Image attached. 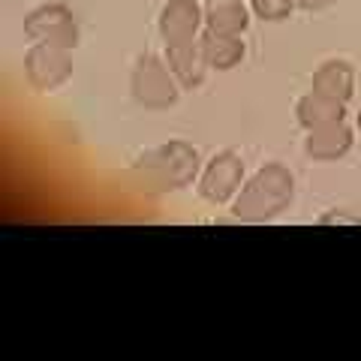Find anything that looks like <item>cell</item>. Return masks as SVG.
Segmentation results:
<instances>
[{
  "mask_svg": "<svg viewBox=\"0 0 361 361\" xmlns=\"http://www.w3.org/2000/svg\"><path fill=\"white\" fill-rule=\"evenodd\" d=\"M295 118H298V123H301L304 130L329 127V123L346 121V103L310 90V94H304L298 103H295Z\"/></svg>",
  "mask_w": 361,
  "mask_h": 361,
  "instance_id": "cell-13",
  "label": "cell"
},
{
  "mask_svg": "<svg viewBox=\"0 0 361 361\" xmlns=\"http://www.w3.org/2000/svg\"><path fill=\"white\" fill-rule=\"evenodd\" d=\"M310 90L316 94H325L331 99H341V103H349L355 97V66L346 63V61H325L313 70L310 78Z\"/></svg>",
  "mask_w": 361,
  "mask_h": 361,
  "instance_id": "cell-10",
  "label": "cell"
},
{
  "mask_svg": "<svg viewBox=\"0 0 361 361\" xmlns=\"http://www.w3.org/2000/svg\"><path fill=\"white\" fill-rule=\"evenodd\" d=\"M199 49H202V54H205L208 66L217 70V73L235 70L247 54V45H244L241 37H226V33H211V30H202Z\"/></svg>",
  "mask_w": 361,
  "mask_h": 361,
  "instance_id": "cell-12",
  "label": "cell"
},
{
  "mask_svg": "<svg viewBox=\"0 0 361 361\" xmlns=\"http://www.w3.org/2000/svg\"><path fill=\"white\" fill-rule=\"evenodd\" d=\"M295 199V175L283 163L259 166L232 199V217L241 223H271Z\"/></svg>",
  "mask_w": 361,
  "mask_h": 361,
  "instance_id": "cell-1",
  "label": "cell"
},
{
  "mask_svg": "<svg viewBox=\"0 0 361 361\" xmlns=\"http://www.w3.org/2000/svg\"><path fill=\"white\" fill-rule=\"evenodd\" d=\"M130 90H133V99L139 103L142 109L148 111H166L178 103V94H180V85L178 78L169 70L166 58L160 54H142L133 66V75H130Z\"/></svg>",
  "mask_w": 361,
  "mask_h": 361,
  "instance_id": "cell-3",
  "label": "cell"
},
{
  "mask_svg": "<svg viewBox=\"0 0 361 361\" xmlns=\"http://www.w3.org/2000/svg\"><path fill=\"white\" fill-rule=\"evenodd\" d=\"M205 9V30L226 33V37H241L250 27V0H202Z\"/></svg>",
  "mask_w": 361,
  "mask_h": 361,
  "instance_id": "cell-9",
  "label": "cell"
},
{
  "mask_svg": "<svg viewBox=\"0 0 361 361\" xmlns=\"http://www.w3.org/2000/svg\"><path fill=\"white\" fill-rule=\"evenodd\" d=\"M353 145H355V130L346 121H337V123H329V127L307 130L304 154L316 163H334V160H343L353 151Z\"/></svg>",
  "mask_w": 361,
  "mask_h": 361,
  "instance_id": "cell-8",
  "label": "cell"
},
{
  "mask_svg": "<svg viewBox=\"0 0 361 361\" xmlns=\"http://www.w3.org/2000/svg\"><path fill=\"white\" fill-rule=\"evenodd\" d=\"M163 58H166L169 70H172V75L178 78V85L184 90L202 87L205 73L211 70L205 54H202V49H199V42H193V45H169Z\"/></svg>",
  "mask_w": 361,
  "mask_h": 361,
  "instance_id": "cell-11",
  "label": "cell"
},
{
  "mask_svg": "<svg viewBox=\"0 0 361 361\" xmlns=\"http://www.w3.org/2000/svg\"><path fill=\"white\" fill-rule=\"evenodd\" d=\"M337 0H295V9H304V13H322V9L334 6Z\"/></svg>",
  "mask_w": 361,
  "mask_h": 361,
  "instance_id": "cell-16",
  "label": "cell"
},
{
  "mask_svg": "<svg viewBox=\"0 0 361 361\" xmlns=\"http://www.w3.org/2000/svg\"><path fill=\"white\" fill-rule=\"evenodd\" d=\"M25 37L30 42H49L73 51L78 45V21L70 6L42 4V6H33L25 16Z\"/></svg>",
  "mask_w": 361,
  "mask_h": 361,
  "instance_id": "cell-5",
  "label": "cell"
},
{
  "mask_svg": "<svg viewBox=\"0 0 361 361\" xmlns=\"http://www.w3.org/2000/svg\"><path fill=\"white\" fill-rule=\"evenodd\" d=\"M135 172L148 187L157 190H184L199 175V151L187 142H166L145 151L135 160Z\"/></svg>",
  "mask_w": 361,
  "mask_h": 361,
  "instance_id": "cell-2",
  "label": "cell"
},
{
  "mask_svg": "<svg viewBox=\"0 0 361 361\" xmlns=\"http://www.w3.org/2000/svg\"><path fill=\"white\" fill-rule=\"evenodd\" d=\"M73 51L61 49V45L49 42H33L25 51V75L27 85L39 94H51V90L63 87L73 78Z\"/></svg>",
  "mask_w": 361,
  "mask_h": 361,
  "instance_id": "cell-4",
  "label": "cell"
},
{
  "mask_svg": "<svg viewBox=\"0 0 361 361\" xmlns=\"http://www.w3.org/2000/svg\"><path fill=\"white\" fill-rule=\"evenodd\" d=\"M244 160L235 151H220L217 157H211V163L205 166V172L199 178V196L208 205H229L238 196V190L244 187Z\"/></svg>",
  "mask_w": 361,
  "mask_h": 361,
  "instance_id": "cell-6",
  "label": "cell"
},
{
  "mask_svg": "<svg viewBox=\"0 0 361 361\" xmlns=\"http://www.w3.org/2000/svg\"><path fill=\"white\" fill-rule=\"evenodd\" d=\"M250 9L262 21H286L295 9V0H250Z\"/></svg>",
  "mask_w": 361,
  "mask_h": 361,
  "instance_id": "cell-14",
  "label": "cell"
},
{
  "mask_svg": "<svg viewBox=\"0 0 361 361\" xmlns=\"http://www.w3.org/2000/svg\"><path fill=\"white\" fill-rule=\"evenodd\" d=\"M355 127H358V133H361V109H358V121H355Z\"/></svg>",
  "mask_w": 361,
  "mask_h": 361,
  "instance_id": "cell-17",
  "label": "cell"
},
{
  "mask_svg": "<svg viewBox=\"0 0 361 361\" xmlns=\"http://www.w3.org/2000/svg\"><path fill=\"white\" fill-rule=\"evenodd\" d=\"M202 27H205V9L199 0H166L160 18H157V30H160L166 49L199 42Z\"/></svg>",
  "mask_w": 361,
  "mask_h": 361,
  "instance_id": "cell-7",
  "label": "cell"
},
{
  "mask_svg": "<svg viewBox=\"0 0 361 361\" xmlns=\"http://www.w3.org/2000/svg\"><path fill=\"white\" fill-rule=\"evenodd\" d=\"M322 226H334V223H341V226H358L361 220L353 217V214H343V211H329V214H322L319 217Z\"/></svg>",
  "mask_w": 361,
  "mask_h": 361,
  "instance_id": "cell-15",
  "label": "cell"
}]
</instances>
